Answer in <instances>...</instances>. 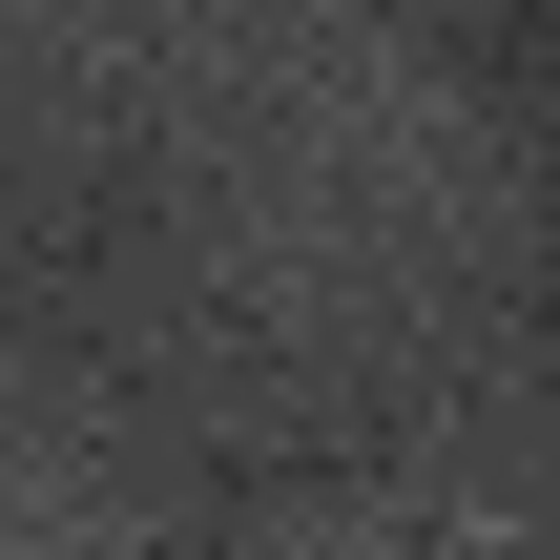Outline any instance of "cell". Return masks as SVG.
Listing matches in <instances>:
<instances>
[{
	"label": "cell",
	"mask_w": 560,
	"mask_h": 560,
	"mask_svg": "<svg viewBox=\"0 0 560 560\" xmlns=\"http://www.w3.org/2000/svg\"><path fill=\"white\" fill-rule=\"evenodd\" d=\"M353 560H540V520H416V540H353Z\"/></svg>",
	"instance_id": "cell-1"
}]
</instances>
